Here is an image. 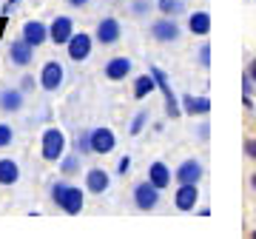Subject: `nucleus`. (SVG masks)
Instances as JSON below:
<instances>
[{
  "mask_svg": "<svg viewBox=\"0 0 256 239\" xmlns=\"http://www.w3.org/2000/svg\"><path fill=\"white\" fill-rule=\"evenodd\" d=\"M52 200H54L57 208H63L66 214H80L82 205H86V196L77 185H68V182H57L52 188Z\"/></svg>",
  "mask_w": 256,
  "mask_h": 239,
  "instance_id": "nucleus-1",
  "label": "nucleus"
},
{
  "mask_svg": "<svg viewBox=\"0 0 256 239\" xmlns=\"http://www.w3.org/2000/svg\"><path fill=\"white\" fill-rule=\"evenodd\" d=\"M40 146H43L40 148V151H43V160L57 162V160H63V154H66V134L60 128H46Z\"/></svg>",
  "mask_w": 256,
  "mask_h": 239,
  "instance_id": "nucleus-2",
  "label": "nucleus"
},
{
  "mask_svg": "<svg viewBox=\"0 0 256 239\" xmlns=\"http://www.w3.org/2000/svg\"><path fill=\"white\" fill-rule=\"evenodd\" d=\"M134 205H137L140 211H154L156 205H160V188L154 182H140L134 188Z\"/></svg>",
  "mask_w": 256,
  "mask_h": 239,
  "instance_id": "nucleus-3",
  "label": "nucleus"
},
{
  "mask_svg": "<svg viewBox=\"0 0 256 239\" xmlns=\"http://www.w3.org/2000/svg\"><path fill=\"white\" fill-rule=\"evenodd\" d=\"M63 77H66V72L57 60H48V63L40 68V86H43L46 92H57V88L63 86Z\"/></svg>",
  "mask_w": 256,
  "mask_h": 239,
  "instance_id": "nucleus-4",
  "label": "nucleus"
},
{
  "mask_svg": "<svg viewBox=\"0 0 256 239\" xmlns=\"http://www.w3.org/2000/svg\"><path fill=\"white\" fill-rule=\"evenodd\" d=\"M200 202V191H196V182H180L174 194V205L176 211H194Z\"/></svg>",
  "mask_w": 256,
  "mask_h": 239,
  "instance_id": "nucleus-5",
  "label": "nucleus"
},
{
  "mask_svg": "<svg viewBox=\"0 0 256 239\" xmlns=\"http://www.w3.org/2000/svg\"><path fill=\"white\" fill-rule=\"evenodd\" d=\"M66 48H68V57H72L74 63H80V60H86V57L92 54V37L86 34V32H74L72 40L66 43Z\"/></svg>",
  "mask_w": 256,
  "mask_h": 239,
  "instance_id": "nucleus-6",
  "label": "nucleus"
},
{
  "mask_svg": "<svg viewBox=\"0 0 256 239\" xmlns=\"http://www.w3.org/2000/svg\"><path fill=\"white\" fill-rule=\"evenodd\" d=\"M120 34H122V26H120L117 18H102L100 23H97V43H100V46L117 43Z\"/></svg>",
  "mask_w": 256,
  "mask_h": 239,
  "instance_id": "nucleus-7",
  "label": "nucleus"
},
{
  "mask_svg": "<svg viewBox=\"0 0 256 239\" xmlns=\"http://www.w3.org/2000/svg\"><path fill=\"white\" fill-rule=\"evenodd\" d=\"M74 34V23L72 18H54V23L48 26V40L54 43V46H66Z\"/></svg>",
  "mask_w": 256,
  "mask_h": 239,
  "instance_id": "nucleus-8",
  "label": "nucleus"
},
{
  "mask_svg": "<svg viewBox=\"0 0 256 239\" xmlns=\"http://www.w3.org/2000/svg\"><path fill=\"white\" fill-rule=\"evenodd\" d=\"M151 37L156 43H174V40H180V26L171 18H162L151 26Z\"/></svg>",
  "mask_w": 256,
  "mask_h": 239,
  "instance_id": "nucleus-9",
  "label": "nucleus"
},
{
  "mask_svg": "<svg viewBox=\"0 0 256 239\" xmlns=\"http://www.w3.org/2000/svg\"><path fill=\"white\" fill-rule=\"evenodd\" d=\"M117 146V137L111 128H94L92 131V151L94 154H111Z\"/></svg>",
  "mask_w": 256,
  "mask_h": 239,
  "instance_id": "nucleus-10",
  "label": "nucleus"
},
{
  "mask_svg": "<svg viewBox=\"0 0 256 239\" xmlns=\"http://www.w3.org/2000/svg\"><path fill=\"white\" fill-rule=\"evenodd\" d=\"M23 40H26L28 46H43L48 40V26H43L40 20H28L26 26H23Z\"/></svg>",
  "mask_w": 256,
  "mask_h": 239,
  "instance_id": "nucleus-11",
  "label": "nucleus"
},
{
  "mask_svg": "<svg viewBox=\"0 0 256 239\" xmlns=\"http://www.w3.org/2000/svg\"><path fill=\"white\" fill-rule=\"evenodd\" d=\"M9 60H12L14 66H28L32 60H34V46H28L26 40H12Z\"/></svg>",
  "mask_w": 256,
  "mask_h": 239,
  "instance_id": "nucleus-12",
  "label": "nucleus"
},
{
  "mask_svg": "<svg viewBox=\"0 0 256 239\" xmlns=\"http://www.w3.org/2000/svg\"><path fill=\"white\" fill-rule=\"evenodd\" d=\"M128 74H131V60L128 57H111L108 63H106V77L108 80H126Z\"/></svg>",
  "mask_w": 256,
  "mask_h": 239,
  "instance_id": "nucleus-13",
  "label": "nucleus"
},
{
  "mask_svg": "<svg viewBox=\"0 0 256 239\" xmlns=\"http://www.w3.org/2000/svg\"><path fill=\"white\" fill-rule=\"evenodd\" d=\"M202 180V162L200 160H185L176 168V182H200Z\"/></svg>",
  "mask_w": 256,
  "mask_h": 239,
  "instance_id": "nucleus-14",
  "label": "nucleus"
},
{
  "mask_svg": "<svg viewBox=\"0 0 256 239\" xmlns=\"http://www.w3.org/2000/svg\"><path fill=\"white\" fill-rule=\"evenodd\" d=\"M108 182H111V176L106 174L102 168H92V171L86 174V191H92V194L108 191Z\"/></svg>",
  "mask_w": 256,
  "mask_h": 239,
  "instance_id": "nucleus-15",
  "label": "nucleus"
},
{
  "mask_svg": "<svg viewBox=\"0 0 256 239\" xmlns=\"http://www.w3.org/2000/svg\"><path fill=\"white\" fill-rule=\"evenodd\" d=\"M148 182H154L160 191L168 188L171 185V168L165 166V162H151V168H148Z\"/></svg>",
  "mask_w": 256,
  "mask_h": 239,
  "instance_id": "nucleus-16",
  "label": "nucleus"
},
{
  "mask_svg": "<svg viewBox=\"0 0 256 239\" xmlns=\"http://www.w3.org/2000/svg\"><path fill=\"white\" fill-rule=\"evenodd\" d=\"M182 111H185V114H191V117H196V114H208V111H210V100H208V97H194V94H185V97H182Z\"/></svg>",
  "mask_w": 256,
  "mask_h": 239,
  "instance_id": "nucleus-17",
  "label": "nucleus"
},
{
  "mask_svg": "<svg viewBox=\"0 0 256 239\" xmlns=\"http://www.w3.org/2000/svg\"><path fill=\"white\" fill-rule=\"evenodd\" d=\"M0 108L3 111H20L23 108V92H20V88H3V92H0Z\"/></svg>",
  "mask_w": 256,
  "mask_h": 239,
  "instance_id": "nucleus-18",
  "label": "nucleus"
},
{
  "mask_svg": "<svg viewBox=\"0 0 256 239\" xmlns=\"http://www.w3.org/2000/svg\"><path fill=\"white\" fill-rule=\"evenodd\" d=\"M188 28H191L194 34L205 37L210 32V14L208 12H194L191 18H188Z\"/></svg>",
  "mask_w": 256,
  "mask_h": 239,
  "instance_id": "nucleus-19",
  "label": "nucleus"
},
{
  "mask_svg": "<svg viewBox=\"0 0 256 239\" xmlns=\"http://www.w3.org/2000/svg\"><path fill=\"white\" fill-rule=\"evenodd\" d=\"M20 180V168L14 160H0V185H14Z\"/></svg>",
  "mask_w": 256,
  "mask_h": 239,
  "instance_id": "nucleus-20",
  "label": "nucleus"
},
{
  "mask_svg": "<svg viewBox=\"0 0 256 239\" xmlns=\"http://www.w3.org/2000/svg\"><path fill=\"white\" fill-rule=\"evenodd\" d=\"M154 88H156V80H154L151 72H148L146 77H137V80H134V97H137V100H146Z\"/></svg>",
  "mask_w": 256,
  "mask_h": 239,
  "instance_id": "nucleus-21",
  "label": "nucleus"
},
{
  "mask_svg": "<svg viewBox=\"0 0 256 239\" xmlns=\"http://www.w3.org/2000/svg\"><path fill=\"white\" fill-rule=\"evenodd\" d=\"M156 9L162 12L165 18H174V14H182L185 3L182 0H156Z\"/></svg>",
  "mask_w": 256,
  "mask_h": 239,
  "instance_id": "nucleus-22",
  "label": "nucleus"
},
{
  "mask_svg": "<svg viewBox=\"0 0 256 239\" xmlns=\"http://www.w3.org/2000/svg\"><path fill=\"white\" fill-rule=\"evenodd\" d=\"M74 148H77V154H92V131H80L77 134V142H74Z\"/></svg>",
  "mask_w": 256,
  "mask_h": 239,
  "instance_id": "nucleus-23",
  "label": "nucleus"
},
{
  "mask_svg": "<svg viewBox=\"0 0 256 239\" xmlns=\"http://www.w3.org/2000/svg\"><path fill=\"white\" fill-rule=\"evenodd\" d=\"M63 174H77L80 171V154L77 156H63V168H60Z\"/></svg>",
  "mask_w": 256,
  "mask_h": 239,
  "instance_id": "nucleus-24",
  "label": "nucleus"
},
{
  "mask_svg": "<svg viewBox=\"0 0 256 239\" xmlns=\"http://www.w3.org/2000/svg\"><path fill=\"white\" fill-rule=\"evenodd\" d=\"M146 122H148V111H137V117L131 120V134H140V131L146 128Z\"/></svg>",
  "mask_w": 256,
  "mask_h": 239,
  "instance_id": "nucleus-25",
  "label": "nucleus"
},
{
  "mask_svg": "<svg viewBox=\"0 0 256 239\" xmlns=\"http://www.w3.org/2000/svg\"><path fill=\"white\" fill-rule=\"evenodd\" d=\"M12 140H14V131H12V126H6V122H0V148L12 146Z\"/></svg>",
  "mask_w": 256,
  "mask_h": 239,
  "instance_id": "nucleus-26",
  "label": "nucleus"
},
{
  "mask_svg": "<svg viewBox=\"0 0 256 239\" xmlns=\"http://www.w3.org/2000/svg\"><path fill=\"white\" fill-rule=\"evenodd\" d=\"M134 14H137V18H142V14H148V12H151V3H148V0H137V3H134Z\"/></svg>",
  "mask_w": 256,
  "mask_h": 239,
  "instance_id": "nucleus-27",
  "label": "nucleus"
},
{
  "mask_svg": "<svg viewBox=\"0 0 256 239\" xmlns=\"http://www.w3.org/2000/svg\"><path fill=\"white\" fill-rule=\"evenodd\" d=\"M200 63L202 66H210V46H208V43L200 48Z\"/></svg>",
  "mask_w": 256,
  "mask_h": 239,
  "instance_id": "nucleus-28",
  "label": "nucleus"
},
{
  "mask_svg": "<svg viewBox=\"0 0 256 239\" xmlns=\"http://www.w3.org/2000/svg\"><path fill=\"white\" fill-rule=\"evenodd\" d=\"M117 171H120V174H128V171H131V156H122V160H120Z\"/></svg>",
  "mask_w": 256,
  "mask_h": 239,
  "instance_id": "nucleus-29",
  "label": "nucleus"
},
{
  "mask_svg": "<svg viewBox=\"0 0 256 239\" xmlns=\"http://www.w3.org/2000/svg\"><path fill=\"white\" fill-rule=\"evenodd\" d=\"M245 154L250 160H256V140H245Z\"/></svg>",
  "mask_w": 256,
  "mask_h": 239,
  "instance_id": "nucleus-30",
  "label": "nucleus"
},
{
  "mask_svg": "<svg viewBox=\"0 0 256 239\" xmlns=\"http://www.w3.org/2000/svg\"><path fill=\"white\" fill-rule=\"evenodd\" d=\"M248 77H250V80H256V60L248 66Z\"/></svg>",
  "mask_w": 256,
  "mask_h": 239,
  "instance_id": "nucleus-31",
  "label": "nucleus"
},
{
  "mask_svg": "<svg viewBox=\"0 0 256 239\" xmlns=\"http://www.w3.org/2000/svg\"><path fill=\"white\" fill-rule=\"evenodd\" d=\"M68 3H72L74 9H82V6H86V3H88V0H68Z\"/></svg>",
  "mask_w": 256,
  "mask_h": 239,
  "instance_id": "nucleus-32",
  "label": "nucleus"
},
{
  "mask_svg": "<svg viewBox=\"0 0 256 239\" xmlns=\"http://www.w3.org/2000/svg\"><path fill=\"white\" fill-rule=\"evenodd\" d=\"M250 185H254V191H256V174H254V176H250Z\"/></svg>",
  "mask_w": 256,
  "mask_h": 239,
  "instance_id": "nucleus-33",
  "label": "nucleus"
},
{
  "mask_svg": "<svg viewBox=\"0 0 256 239\" xmlns=\"http://www.w3.org/2000/svg\"><path fill=\"white\" fill-rule=\"evenodd\" d=\"M12 3H18V0H6V9H12Z\"/></svg>",
  "mask_w": 256,
  "mask_h": 239,
  "instance_id": "nucleus-34",
  "label": "nucleus"
},
{
  "mask_svg": "<svg viewBox=\"0 0 256 239\" xmlns=\"http://www.w3.org/2000/svg\"><path fill=\"white\" fill-rule=\"evenodd\" d=\"M254 236H256V230H254Z\"/></svg>",
  "mask_w": 256,
  "mask_h": 239,
  "instance_id": "nucleus-35",
  "label": "nucleus"
}]
</instances>
